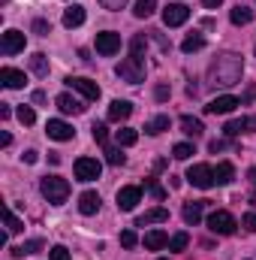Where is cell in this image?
<instances>
[{
	"label": "cell",
	"mask_w": 256,
	"mask_h": 260,
	"mask_svg": "<svg viewBox=\"0 0 256 260\" xmlns=\"http://www.w3.org/2000/svg\"><path fill=\"white\" fill-rule=\"evenodd\" d=\"M55 103H58V109H61L64 115H81V112H84V100H78V97H72V94H61Z\"/></svg>",
	"instance_id": "cell-15"
},
{
	"label": "cell",
	"mask_w": 256,
	"mask_h": 260,
	"mask_svg": "<svg viewBox=\"0 0 256 260\" xmlns=\"http://www.w3.org/2000/svg\"><path fill=\"white\" fill-rule=\"evenodd\" d=\"M241 73H244V61L241 55H220L214 58L211 67H208V85L211 88H232L241 82Z\"/></svg>",
	"instance_id": "cell-1"
},
{
	"label": "cell",
	"mask_w": 256,
	"mask_h": 260,
	"mask_svg": "<svg viewBox=\"0 0 256 260\" xmlns=\"http://www.w3.org/2000/svg\"><path fill=\"white\" fill-rule=\"evenodd\" d=\"M145 188L151 191V197H154V200H166V188H160L154 179H145Z\"/></svg>",
	"instance_id": "cell-38"
},
{
	"label": "cell",
	"mask_w": 256,
	"mask_h": 260,
	"mask_svg": "<svg viewBox=\"0 0 256 260\" xmlns=\"http://www.w3.org/2000/svg\"><path fill=\"white\" fill-rule=\"evenodd\" d=\"M139 203H142V188L139 185H127V188L118 191V209L121 212H133Z\"/></svg>",
	"instance_id": "cell-12"
},
{
	"label": "cell",
	"mask_w": 256,
	"mask_h": 260,
	"mask_svg": "<svg viewBox=\"0 0 256 260\" xmlns=\"http://www.w3.org/2000/svg\"><path fill=\"white\" fill-rule=\"evenodd\" d=\"M24 160H27V164H36V160H39V154H36V151H24Z\"/></svg>",
	"instance_id": "cell-48"
},
{
	"label": "cell",
	"mask_w": 256,
	"mask_h": 260,
	"mask_svg": "<svg viewBox=\"0 0 256 260\" xmlns=\"http://www.w3.org/2000/svg\"><path fill=\"white\" fill-rule=\"evenodd\" d=\"M64 24L66 27H78V24H84V6L72 3L69 9H64Z\"/></svg>",
	"instance_id": "cell-21"
},
{
	"label": "cell",
	"mask_w": 256,
	"mask_h": 260,
	"mask_svg": "<svg viewBox=\"0 0 256 260\" xmlns=\"http://www.w3.org/2000/svg\"><path fill=\"white\" fill-rule=\"evenodd\" d=\"M9 115H12V109H9V103H0V118H3V121H6V118H9Z\"/></svg>",
	"instance_id": "cell-47"
},
{
	"label": "cell",
	"mask_w": 256,
	"mask_h": 260,
	"mask_svg": "<svg viewBox=\"0 0 256 260\" xmlns=\"http://www.w3.org/2000/svg\"><path fill=\"white\" fill-rule=\"evenodd\" d=\"M136 18H151L154 12H157V3L154 0H136Z\"/></svg>",
	"instance_id": "cell-30"
},
{
	"label": "cell",
	"mask_w": 256,
	"mask_h": 260,
	"mask_svg": "<svg viewBox=\"0 0 256 260\" xmlns=\"http://www.w3.org/2000/svg\"><path fill=\"white\" fill-rule=\"evenodd\" d=\"M241 224H244V230H250V233H256V212H250V215H244V218H241Z\"/></svg>",
	"instance_id": "cell-43"
},
{
	"label": "cell",
	"mask_w": 256,
	"mask_h": 260,
	"mask_svg": "<svg viewBox=\"0 0 256 260\" xmlns=\"http://www.w3.org/2000/svg\"><path fill=\"white\" fill-rule=\"evenodd\" d=\"M78 212L81 215H97L100 212V194L97 191H84L78 197Z\"/></svg>",
	"instance_id": "cell-19"
},
{
	"label": "cell",
	"mask_w": 256,
	"mask_h": 260,
	"mask_svg": "<svg viewBox=\"0 0 256 260\" xmlns=\"http://www.w3.org/2000/svg\"><path fill=\"white\" fill-rule=\"evenodd\" d=\"M91 130H94V142L106 148V145H109V127H106V124H94Z\"/></svg>",
	"instance_id": "cell-35"
},
{
	"label": "cell",
	"mask_w": 256,
	"mask_h": 260,
	"mask_svg": "<svg viewBox=\"0 0 256 260\" xmlns=\"http://www.w3.org/2000/svg\"><path fill=\"white\" fill-rule=\"evenodd\" d=\"M24 34L21 30H6L3 37H0V52L3 55H18V52H24Z\"/></svg>",
	"instance_id": "cell-10"
},
{
	"label": "cell",
	"mask_w": 256,
	"mask_h": 260,
	"mask_svg": "<svg viewBox=\"0 0 256 260\" xmlns=\"http://www.w3.org/2000/svg\"><path fill=\"white\" fill-rule=\"evenodd\" d=\"M235 106H241V100L232 97V94H223V97H214V100L205 106V112H208V115H229Z\"/></svg>",
	"instance_id": "cell-11"
},
{
	"label": "cell",
	"mask_w": 256,
	"mask_h": 260,
	"mask_svg": "<svg viewBox=\"0 0 256 260\" xmlns=\"http://www.w3.org/2000/svg\"><path fill=\"white\" fill-rule=\"evenodd\" d=\"M163 130H169V115H157L145 124V133H151V136H160Z\"/></svg>",
	"instance_id": "cell-27"
},
{
	"label": "cell",
	"mask_w": 256,
	"mask_h": 260,
	"mask_svg": "<svg viewBox=\"0 0 256 260\" xmlns=\"http://www.w3.org/2000/svg\"><path fill=\"white\" fill-rule=\"evenodd\" d=\"M46 133H49V139H58V142H69V139L75 136V130L69 127L66 121H61V118H49Z\"/></svg>",
	"instance_id": "cell-13"
},
{
	"label": "cell",
	"mask_w": 256,
	"mask_h": 260,
	"mask_svg": "<svg viewBox=\"0 0 256 260\" xmlns=\"http://www.w3.org/2000/svg\"><path fill=\"white\" fill-rule=\"evenodd\" d=\"M100 3H103L106 9H112V12H118V9H124V3H127V0H100Z\"/></svg>",
	"instance_id": "cell-44"
},
{
	"label": "cell",
	"mask_w": 256,
	"mask_h": 260,
	"mask_svg": "<svg viewBox=\"0 0 256 260\" xmlns=\"http://www.w3.org/2000/svg\"><path fill=\"white\" fill-rule=\"evenodd\" d=\"M163 221H169V209H166V206H157V209H148L145 215H139V218H136V227H145V224H163Z\"/></svg>",
	"instance_id": "cell-16"
},
{
	"label": "cell",
	"mask_w": 256,
	"mask_h": 260,
	"mask_svg": "<svg viewBox=\"0 0 256 260\" xmlns=\"http://www.w3.org/2000/svg\"><path fill=\"white\" fill-rule=\"evenodd\" d=\"M202 212H205V200H193V203H184V209H181V218H184V224H190L196 227L199 221H202Z\"/></svg>",
	"instance_id": "cell-17"
},
{
	"label": "cell",
	"mask_w": 256,
	"mask_h": 260,
	"mask_svg": "<svg viewBox=\"0 0 256 260\" xmlns=\"http://www.w3.org/2000/svg\"><path fill=\"white\" fill-rule=\"evenodd\" d=\"M33 30H36L39 37H49V34H52V24H49L46 18H36V21H33Z\"/></svg>",
	"instance_id": "cell-41"
},
{
	"label": "cell",
	"mask_w": 256,
	"mask_h": 260,
	"mask_svg": "<svg viewBox=\"0 0 256 260\" xmlns=\"http://www.w3.org/2000/svg\"><path fill=\"white\" fill-rule=\"evenodd\" d=\"M199 49H205V37H202V34H190V37H184V43H181V52L193 55V52H199Z\"/></svg>",
	"instance_id": "cell-26"
},
{
	"label": "cell",
	"mask_w": 256,
	"mask_h": 260,
	"mask_svg": "<svg viewBox=\"0 0 256 260\" xmlns=\"http://www.w3.org/2000/svg\"><path fill=\"white\" fill-rule=\"evenodd\" d=\"M229 18H232V24H250L253 9H247V6H235V9L229 12Z\"/></svg>",
	"instance_id": "cell-29"
},
{
	"label": "cell",
	"mask_w": 256,
	"mask_h": 260,
	"mask_svg": "<svg viewBox=\"0 0 256 260\" xmlns=\"http://www.w3.org/2000/svg\"><path fill=\"white\" fill-rule=\"evenodd\" d=\"M202 3H205V9H217V6H220L223 0H202Z\"/></svg>",
	"instance_id": "cell-50"
},
{
	"label": "cell",
	"mask_w": 256,
	"mask_h": 260,
	"mask_svg": "<svg viewBox=\"0 0 256 260\" xmlns=\"http://www.w3.org/2000/svg\"><path fill=\"white\" fill-rule=\"evenodd\" d=\"M187 182H190L193 188L208 191V188H214V170L208 164H193L190 170H187Z\"/></svg>",
	"instance_id": "cell-5"
},
{
	"label": "cell",
	"mask_w": 256,
	"mask_h": 260,
	"mask_svg": "<svg viewBox=\"0 0 256 260\" xmlns=\"http://www.w3.org/2000/svg\"><path fill=\"white\" fill-rule=\"evenodd\" d=\"M115 73L124 82H130V85H139V82H145V61L136 58V55H130V58H124L121 64L115 67Z\"/></svg>",
	"instance_id": "cell-3"
},
{
	"label": "cell",
	"mask_w": 256,
	"mask_h": 260,
	"mask_svg": "<svg viewBox=\"0 0 256 260\" xmlns=\"http://www.w3.org/2000/svg\"><path fill=\"white\" fill-rule=\"evenodd\" d=\"M232 179H235V167L232 164H217V170H214V185H232Z\"/></svg>",
	"instance_id": "cell-22"
},
{
	"label": "cell",
	"mask_w": 256,
	"mask_h": 260,
	"mask_svg": "<svg viewBox=\"0 0 256 260\" xmlns=\"http://www.w3.org/2000/svg\"><path fill=\"white\" fill-rule=\"evenodd\" d=\"M247 127H250V121H247V118H235V121H226L223 133H226L229 139H235V136H241V133H244Z\"/></svg>",
	"instance_id": "cell-28"
},
{
	"label": "cell",
	"mask_w": 256,
	"mask_h": 260,
	"mask_svg": "<svg viewBox=\"0 0 256 260\" xmlns=\"http://www.w3.org/2000/svg\"><path fill=\"white\" fill-rule=\"evenodd\" d=\"M115 139H118V145L130 148V145H136V142H139V130H133V127H121V130H115Z\"/></svg>",
	"instance_id": "cell-25"
},
{
	"label": "cell",
	"mask_w": 256,
	"mask_h": 260,
	"mask_svg": "<svg viewBox=\"0 0 256 260\" xmlns=\"http://www.w3.org/2000/svg\"><path fill=\"white\" fill-rule=\"evenodd\" d=\"M6 233H21V221L12 215V209H6Z\"/></svg>",
	"instance_id": "cell-39"
},
{
	"label": "cell",
	"mask_w": 256,
	"mask_h": 260,
	"mask_svg": "<svg viewBox=\"0 0 256 260\" xmlns=\"http://www.w3.org/2000/svg\"><path fill=\"white\" fill-rule=\"evenodd\" d=\"M0 82H3L6 88L18 91V88H24V85H27V76H24L21 70H15V67H0Z\"/></svg>",
	"instance_id": "cell-14"
},
{
	"label": "cell",
	"mask_w": 256,
	"mask_h": 260,
	"mask_svg": "<svg viewBox=\"0 0 256 260\" xmlns=\"http://www.w3.org/2000/svg\"><path fill=\"white\" fill-rule=\"evenodd\" d=\"M97 52L106 55V58L118 55V52H121V34H115V30H103V34H97Z\"/></svg>",
	"instance_id": "cell-8"
},
{
	"label": "cell",
	"mask_w": 256,
	"mask_h": 260,
	"mask_svg": "<svg viewBox=\"0 0 256 260\" xmlns=\"http://www.w3.org/2000/svg\"><path fill=\"white\" fill-rule=\"evenodd\" d=\"M9 142H12V136H9V133H6V130H3V133H0V145H3V148H6V145H9Z\"/></svg>",
	"instance_id": "cell-49"
},
{
	"label": "cell",
	"mask_w": 256,
	"mask_h": 260,
	"mask_svg": "<svg viewBox=\"0 0 256 260\" xmlns=\"http://www.w3.org/2000/svg\"><path fill=\"white\" fill-rule=\"evenodd\" d=\"M15 115H18V121H21L24 127H30V124L36 121V112H33L30 106H18V112H15Z\"/></svg>",
	"instance_id": "cell-33"
},
{
	"label": "cell",
	"mask_w": 256,
	"mask_h": 260,
	"mask_svg": "<svg viewBox=\"0 0 256 260\" xmlns=\"http://www.w3.org/2000/svg\"><path fill=\"white\" fill-rule=\"evenodd\" d=\"M30 70H33L36 76H49V58H46L42 52H36V55L30 58Z\"/></svg>",
	"instance_id": "cell-31"
},
{
	"label": "cell",
	"mask_w": 256,
	"mask_h": 260,
	"mask_svg": "<svg viewBox=\"0 0 256 260\" xmlns=\"http://www.w3.org/2000/svg\"><path fill=\"white\" fill-rule=\"evenodd\" d=\"M49 257L52 260H69V251H66L64 245H55V248L49 251Z\"/></svg>",
	"instance_id": "cell-42"
},
{
	"label": "cell",
	"mask_w": 256,
	"mask_h": 260,
	"mask_svg": "<svg viewBox=\"0 0 256 260\" xmlns=\"http://www.w3.org/2000/svg\"><path fill=\"white\" fill-rule=\"evenodd\" d=\"M181 130H184L187 136H193V139H199V136L205 133L202 121H199V118H193V115H181Z\"/></svg>",
	"instance_id": "cell-24"
},
{
	"label": "cell",
	"mask_w": 256,
	"mask_h": 260,
	"mask_svg": "<svg viewBox=\"0 0 256 260\" xmlns=\"http://www.w3.org/2000/svg\"><path fill=\"white\" fill-rule=\"evenodd\" d=\"M166 245H169V236H166L163 230L145 233V248H148V251H160V248H166Z\"/></svg>",
	"instance_id": "cell-20"
},
{
	"label": "cell",
	"mask_w": 256,
	"mask_h": 260,
	"mask_svg": "<svg viewBox=\"0 0 256 260\" xmlns=\"http://www.w3.org/2000/svg\"><path fill=\"white\" fill-rule=\"evenodd\" d=\"M46 248V242L42 239H27L24 245H15L12 248V257H24V254H36V251H42Z\"/></svg>",
	"instance_id": "cell-23"
},
{
	"label": "cell",
	"mask_w": 256,
	"mask_h": 260,
	"mask_svg": "<svg viewBox=\"0 0 256 260\" xmlns=\"http://www.w3.org/2000/svg\"><path fill=\"white\" fill-rule=\"evenodd\" d=\"M247 121H250V127H256V118H247Z\"/></svg>",
	"instance_id": "cell-53"
},
{
	"label": "cell",
	"mask_w": 256,
	"mask_h": 260,
	"mask_svg": "<svg viewBox=\"0 0 256 260\" xmlns=\"http://www.w3.org/2000/svg\"><path fill=\"white\" fill-rule=\"evenodd\" d=\"M187 245H190V236L187 233H175L169 239V251H187Z\"/></svg>",
	"instance_id": "cell-32"
},
{
	"label": "cell",
	"mask_w": 256,
	"mask_h": 260,
	"mask_svg": "<svg viewBox=\"0 0 256 260\" xmlns=\"http://www.w3.org/2000/svg\"><path fill=\"white\" fill-rule=\"evenodd\" d=\"M187 18H190V9H187L184 3H169V6H163V24H166V27H181Z\"/></svg>",
	"instance_id": "cell-7"
},
{
	"label": "cell",
	"mask_w": 256,
	"mask_h": 260,
	"mask_svg": "<svg viewBox=\"0 0 256 260\" xmlns=\"http://www.w3.org/2000/svg\"><path fill=\"white\" fill-rule=\"evenodd\" d=\"M208 148L217 154V151H223V148H226V142H223V139H211V145H208Z\"/></svg>",
	"instance_id": "cell-46"
},
{
	"label": "cell",
	"mask_w": 256,
	"mask_h": 260,
	"mask_svg": "<svg viewBox=\"0 0 256 260\" xmlns=\"http://www.w3.org/2000/svg\"><path fill=\"white\" fill-rule=\"evenodd\" d=\"M72 170H75V179H78V182H94V179H100V173H103V167H100L97 157H78Z\"/></svg>",
	"instance_id": "cell-6"
},
{
	"label": "cell",
	"mask_w": 256,
	"mask_h": 260,
	"mask_svg": "<svg viewBox=\"0 0 256 260\" xmlns=\"http://www.w3.org/2000/svg\"><path fill=\"white\" fill-rule=\"evenodd\" d=\"M247 182H253V185H256V167H250V170H247Z\"/></svg>",
	"instance_id": "cell-51"
},
{
	"label": "cell",
	"mask_w": 256,
	"mask_h": 260,
	"mask_svg": "<svg viewBox=\"0 0 256 260\" xmlns=\"http://www.w3.org/2000/svg\"><path fill=\"white\" fill-rule=\"evenodd\" d=\"M133 115V103L130 100H112L109 106V121H127Z\"/></svg>",
	"instance_id": "cell-18"
},
{
	"label": "cell",
	"mask_w": 256,
	"mask_h": 260,
	"mask_svg": "<svg viewBox=\"0 0 256 260\" xmlns=\"http://www.w3.org/2000/svg\"><path fill=\"white\" fill-rule=\"evenodd\" d=\"M66 85H69L72 91H78L84 100H100V85L91 82V79H84V76H69Z\"/></svg>",
	"instance_id": "cell-9"
},
{
	"label": "cell",
	"mask_w": 256,
	"mask_h": 260,
	"mask_svg": "<svg viewBox=\"0 0 256 260\" xmlns=\"http://www.w3.org/2000/svg\"><path fill=\"white\" fill-rule=\"evenodd\" d=\"M103 151H106V160H109L112 167H121V164H124V154H121V148H115V145H106Z\"/></svg>",
	"instance_id": "cell-34"
},
{
	"label": "cell",
	"mask_w": 256,
	"mask_h": 260,
	"mask_svg": "<svg viewBox=\"0 0 256 260\" xmlns=\"http://www.w3.org/2000/svg\"><path fill=\"white\" fill-rule=\"evenodd\" d=\"M39 191H42V197H46L52 206H64L66 197H69V182L61 179V176H46V179L39 182Z\"/></svg>",
	"instance_id": "cell-2"
},
{
	"label": "cell",
	"mask_w": 256,
	"mask_h": 260,
	"mask_svg": "<svg viewBox=\"0 0 256 260\" xmlns=\"http://www.w3.org/2000/svg\"><path fill=\"white\" fill-rule=\"evenodd\" d=\"M190 154H193V145H190V142H178V145L172 148V157H175V160H187Z\"/></svg>",
	"instance_id": "cell-36"
},
{
	"label": "cell",
	"mask_w": 256,
	"mask_h": 260,
	"mask_svg": "<svg viewBox=\"0 0 256 260\" xmlns=\"http://www.w3.org/2000/svg\"><path fill=\"white\" fill-rule=\"evenodd\" d=\"M136 242H139L136 230H124V233H121V245H124V248H136Z\"/></svg>",
	"instance_id": "cell-40"
},
{
	"label": "cell",
	"mask_w": 256,
	"mask_h": 260,
	"mask_svg": "<svg viewBox=\"0 0 256 260\" xmlns=\"http://www.w3.org/2000/svg\"><path fill=\"white\" fill-rule=\"evenodd\" d=\"M154 97H157V100H166V97H169V85H157Z\"/></svg>",
	"instance_id": "cell-45"
},
{
	"label": "cell",
	"mask_w": 256,
	"mask_h": 260,
	"mask_svg": "<svg viewBox=\"0 0 256 260\" xmlns=\"http://www.w3.org/2000/svg\"><path fill=\"white\" fill-rule=\"evenodd\" d=\"M235 227H238V221H235L229 212H223V209H217V212L208 215V230L217 233V236H232Z\"/></svg>",
	"instance_id": "cell-4"
},
{
	"label": "cell",
	"mask_w": 256,
	"mask_h": 260,
	"mask_svg": "<svg viewBox=\"0 0 256 260\" xmlns=\"http://www.w3.org/2000/svg\"><path fill=\"white\" fill-rule=\"evenodd\" d=\"M130 49H133V55H136V58H142V52L148 49V40H145L142 34H136V37H133V43H130Z\"/></svg>",
	"instance_id": "cell-37"
},
{
	"label": "cell",
	"mask_w": 256,
	"mask_h": 260,
	"mask_svg": "<svg viewBox=\"0 0 256 260\" xmlns=\"http://www.w3.org/2000/svg\"><path fill=\"white\" fill-rule=\"evenodd\" d=\"M250 206H253V209H256V191H253V197H250Z\"/></svg>",
	"instance_id": "cell-52"
}]
</instances>
